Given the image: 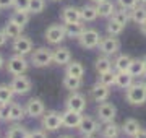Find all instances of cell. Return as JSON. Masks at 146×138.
I'll list each match as a JSON object with an SVG mask.
<instances>
[{
    "label": "cell",
    "mask_w": 146,
    "mask_h": 138,
    "mask_svg": "<svg viewBox=\"0 0 146 138\" xmlns=\"http://www.w3.org/2000/svg\"><path fill=\"white\" fill-rule=\"evenodd\" d=\"M131 60L133 58L130 55H127V54H122L119 57L114 60V67L117 68V72H128V67H130Z\"/></svg>",
    "instance_id": "32"
},
{
    "label": "cell",
    "mask_w": 146,
    "mask_h": 138,
    "mask_svg": "<svg viewBox=\"0 0 146 138\" xmlns=\"http://www.w3.org/2000/svg\"><path fill=\"white\" fill-rule=\"evenodd\" d=\"M13 90L10 85H0V106H7L10 104L13 99Z\"/></svg>",
    "instance_id": "33"
},
{
    "label": "cell",
    "mask_w": 146,
    "mask_h": 138,
    "mask_svg": "<svg viewBox=\"0 0 146 138\" xmlns=\"http://www.w3.org/2000/svg\"><path fill=\"white\" fill-rule=\"evenodd\" d=\"M119 135H120V127L115 122H107L101 128V137L102 138H119Z\"/></svg>",
    "instance_id": "23"
},
{
    "label": "cell",
    "mask_w": 146,
    "mask_h": 138,
    "mask_svg": "<svg viewBox=\"0 0 146 138\" xmlns=\"http://www.w3.org/2000/svg\"><path fill=\"white\" fill-rule=\"evenodd\" d=\"M13 50L15 54H20V55H28V54L33 52V42L31 39L26 36H18L13 39Z\"/></svg>",
    "instance_id": "13"
},
{
    "label": "cell",
    "mask_w": 146,
    "mask_h": 138,
    "mask_svg": "<svg viewBox=\"0 0 146 138\" xmlns=\"http://www.w3.org/2000/svg\"><path fill=\"white\" fill-rule=\"evenodd\" d=\"M60 18H62L63 23H75V21H81V11L76 7H65L62 11H60Z\"/></svg>",
    "instance_id": "17"
},
{
    "label": "cell",
    "mask_w": 146,
    "mask_h": 138,
    "mask_svg": "<svg viewBox=\"0 0 146 138\" xmlns=\"http://www.w3.org/2000/svg\"><path fill=\"white\" fill-rule=\"evenodd\" d=\"M143 64H145V73H146V57L143 58Z\"/></svg>",
    "instance_id": "48"
},
{
    "label": "cell",
    "mask_w": 146,
    "mask_h": 138,
    "mask_svg": "<svg viewBox=\"0 0 146 138\" xmlns=\"http://www.w3.org/2000/svg\"><path fill=\"white\" fill-rule=\"evenodd\" d=\"M46 8V0H29V13H42Z\"/></svg>",
    "instance_id": "37"
},
{
    "label": "cell",
    "mask_w": 146,
    "mask_h": 138,
    "mask_svg": "<svg viewBox=\"0 0 146 138\" xmlns=\"http://www.w3.org/2000/svg\"><path fill=\"white\" fill-rule=\"evenodd\" d=\"M10 21L16 23V25H20V26H26L28 23H29V13L28 11H13L10 16Z\"/></svg>",
    "instance_id": "34"
},
{
    "label": "cell",
    "mask_w": 146,
    "mask_h": 138,
    "mask_svg": "<svg viewBox=\"0 0 146 138\" xmlns=\"http://www.w3.org/2000/svg\"><path fill=\"white\" fill-rule=\"evenodd\" d=\"M65 106H67V109H70V111L81 112V114H83V111L86 109V98H84L81 93H78V91H73L72 94L67 98Z\"/></svg>",
    "instance_id": "11"
},
{
    "label": "cell",
    "mask_w": 146,
    "mask_h": 138,
    "mask_svg": "<svg viewBox=\"0 0 146 138\" xmlns=\"http://www.w3.org/2000/svg\"><path fill=\"white\" fill-rule=\"evenodd\" d=\"M62 127V114L57 111L44 112L42 115V128L46 132H57Z\"/></svg>",
    "instance_id": "4"
},
{
    "label": "cell",
    "mask_w": 146,
    "mask_h": 138,
    "mask_svg": "<svg viewBox=\"0 0 146 138\" xmlns=\"http://www.w3.org/2000/svg\"><path fill=\"white\" fill-rule=\"evenodd\" d=\"M10 86H11V90H13L15 94H26V93L31 91L33 83L26 75L23 73V75H15V78L11 80Z\"/></svg>",
    "instance_id": "8"
},
{
    "label": "cell",
    "mask_w": 146,
    "mask_h": 138,
    "mask_svg": "<svg viewBox=\"0 0 146 138\" xmlns=\"http://www.w3.org/2000/svg\"><path fill=\"white\" fill-rule=\"evenodd\" d=\"M25 117H26V109L18 102L0 106V119L5 122H18V120H23Z\"/></svg>",
    "instance_id": "1"
},
{
    "label": "cell",
    "mask_w": 146,
    "mask_h": 138,
    "mask_svg": "<svg viewBox=\"0 0 146 138\" xmlns=\"http://www.w3.org/2000/svg\"><path fill=\"white\" fill-rule=\"evenodd\" d=\"M3 64H5V60H3V57H2V54H0V68L3 67Z\"/></svg>",
    "instance_id": "46"
},
{
    "label": "cell",
    "mask_w": 146,
    "mask_h": 138,
    "mask_svg": "<svg viewBox=\"0 0 146 138\" xmlns=\"http://www.w3.org/2000/svg\"><path fill=\"white\" fill-rule=\"evenodd\" d=\"M140 2H141V3H145V5H146V0H140Z\"/></svg>",
    "instance_id": "51"
},
{
    "label": "cell",
    "mask_w": 146,
    "mask_h": 138,
    "mask_svg": "<svg viewBox=\"0 0 146 138\" xmlns=\"http://www.w3.org/2000/svg\"><path fill=\"white\" fill-rule=\"evenodd\" d=\"M115 115H117V107L112 104V102H99L98 106V117L102 123H107V122H114Z\"/></svg>",
    "instance_id": "10"
},
{
    "label": "cell",
    "mask_w": 146,
    "mask_h": 138,
    "mask_svg": "<svg viewBox=\"0 0 146 138\" xmlns=\"http://www.w3.org/2000/svg\"><path fill=\"white\" fill-rule=\"evenodd\" d=\"M78 130L83 137H88V135H96V132L99 130V123L94 120L93 117L89 115H83L81 122L78 125Z\"/></svg>",
    "instance_id": "14"
},
{
    "label": "cell",
    "mask_w": 146,
    "mask_h": 138,
    "mask_svg": "<svg viewBox=\"0 0 146 138\" xmlns=\"http://www.w3.org/2000/svg\"><path fill=\"white\" fill-rule=\"evenodd\" d=\"M81 119H83V114H81V112H75V111L67 109V111L62 114V127L78 128Z\"/></svg>",
    "instance_id": "15"
},
{
    "label": "cell",
    "mask_w": 146,
    "mask_h": 138,
    "mask_svg": "<svg viewBox=\"0 0 146 138\" xmlns=\"http://www.w3.org/2000/svg\"><path fill=\"white\" fill-rule=\"evenodd\" d=\"M96 10H98V15L99 16H102V18H110L117 8H115L114 2H110V0H102L99 3H96Z\"/></svg>",
    "instance_id": "19"
},
{
    "label": "cell",
    "mask_w": 146,
    "mask_h": 138,
    "mask_svg": "<svg viewBox=\"0 0 146 138\" xmlns=\"http://www.w3.org/2000/svg\"><path fill=\"white\" fill-rule=\"evenodd\" d=\"M80 11H81V21H94L96 18H98V10H96V7L94 5H84L80 8Z\"/></svg>",
    "instance_id": "28"
},
{
    "label": "cell",
    "mask_w": 146,
    "mask_h": 138,
    "mask_svg": "<svg viewBox=\"0 0 146 138\" xmlns=\"http://www.w3.org/2000/svg\"><path fill=\"white\" fill-rule=\"evenodd\" d=\"M46 41L52 46H58V44L67 39V34H65V28L63 25H50V26L46 29Z\"/></svg>",
    "instance_id": "6"
},
{
    "label": "cell",
    "mask_w": 146,
    "mask_h": 138,
    "mask_svg": "<svg viewBox=\"0 0 146 138\" xmlns=\"http://www.w3.org/2000/svg\"><path fill=\"white\" fill-rule=\"evenodd\" d=\"M84 138H96L94 135H88V137H84Z\"/></svg>",
    "instance_id": "50"
},
{
    "label": "cell",
    "mask_w": 146,
    "mask_h": 138,
    "mask_svg": "<svg viewBox=\"0 0 146 138\" xmlns=\"http://www.w3.org/2000/svg\"><path fill=\"white\" fill-rule=\"evenodd\" d=\"M25 109H26V115L33 117V119L44 115V112H46V106H44L42 99H39V98H31Z\"/></svg>",
    "instance_id": "12"
},
{
    "label": "cell",
    "mask_w": 146,
    "mask_h": 138,
    "mask_svg": "<svg viewBox=\"0 0 146 138\" xmlns=\"http://www.w3.org/2000/svg\"><path fill=\"white\" fill-rule=\"evenodd\" d=\"M29 64L36 68H44L52 64V50L47 47H37L34 52H31Z\"/></svg>",
    "instance_id": "3"
},
{
    "label": "cell",
    "mask_w": 146,
    "mask_h": 138,
    "mask_svg": "<svg viewBox=\"0 0 146 138\" xmlns=\"http://www.w3.org/2000/svg\"><path fill=\"white\" fill-rule=\"evenodd\" d=\"M72 60V52L68 47H57L52 52V62L57 65H67Z\"/></svg>",
    "instance_id": "18"
},
{
    "label": "cell",
    "mask_w": 146,
    "mask_h": 138,
    "mask_svg": "<svg viewBox=\"0 0 146 138\" xmlns=\"http://www.w3.org/2000/svg\"><path fill=\"white\" fill-rule=\"evenodd\" d=\"M60 138H73V137H60Z\"/></svg>",
    "instance_id": "52"
},
{
    "label": "cell",
    "mask_w": 146,
    "mask_h": 138,
    "mask_svg": "<svg viewBox=\"0 0 146 138\" xmlns=\"http://www.w3.org/2000/svg\"><path fill=\"white\" fill-rule=\"evenodd\" d=\"M13 7V0H0V10H5Z\"/></svg>",
    "instance_id": "42"
},
{
    "label": "cell",
    "mask_w": 146,
    "mask_h": 138,
    "mask_svg": "<svg viewBox=\"0 0 146 138\" xmlns=\"http://www.w3.org/2000/svg\"><path fill=\"white\" fill-rule=\"evenodd\" d=\"M94 67H96V72L99 75L106 73V72H110V70H112V60L109 58V55H104V54H102L101 57L96 58V65H94Z\"/></svg>",
    "instance_id": "24"
},
{
    "label": "cell",
    "mask_w": 146,
    "mask_h": 138,
    "mask_svg": "<svg viewBox=\"0 0 146 138\" xmlns=\"http://www.w3.org/2000/svg\"><path fill=\"white\" fill-rule=\"evenodd\" d=\"M29 138H47L46 130H33L29 132Z\"/></svg>",
    "instance_id": "41"
},
{
    "label": "cell",
    "mask_w": 146,
    "mask_h": 138,
    "mask_svg": "<svg viewBox=\"0 0 146 138\" xmlns=\"http://www.w3.org/2000/svg\"><path fill=\"white\" fill-rule=\"evenodd\" d=\"M7 39H8V37L5 36V33H3V29H0V47H2V46H5Z\"/></svg>",
    "instance_id": "43"
},
{
    "label": "cell",
    "mask_w": 146,
    "mask_h": 138,
    "mask_svg": "<svg viewBox=\"0 0 146 138\" xmlns=\"http://www.w3.org/2000/svg\"><path fill=\"white\" fill-rule=\"evenodd\" d=\"M125 99L131 106H143L146 102V86L141 81H133L125 90Z\"/></svg>",
    "instance_id": "2"
},
{
    "label": "cell",
    "mask_w": 146,
    "mask_h": 138,
    "mask_svg": "<svg viewBox=\"0 0 146 138\" xmlns=\"http://www.w3.org/2000/svg\"><path fill=\"white\" fill-rule=\"evenodd\" d=\"M3 33H5L7 37H11V39H15V37L21 36V33H23V26H20V25H16V23L13 21H7V25L3 26Z\"/></svg>",
    "instance_id": "29"
},
{
    "label": "cell",
    "mask_w": 146,
    "mask_h": 138,
    "mask_svg": "<svg viewBox=\"0 0 146 138\" xmlns=\"http://www.w3.org/2000/svg\"><path fill=\"white\" fill-rule=\"evenodd\" d=\"M107 33H109L110 36H119V34H122L123 33V29H125V26H122L120 23H117L115 20H112L110 18L109 23H107Z\"/></svg>",
    "instance_id": "36"
},
{
    "label": "cell",
    "mask_w": 146,
    "mask_h": 138,
    "mask_svg": "<svg viewBox=\"0 0 146 138\" xmlns=\"http://www.w3.org/2000/svg\"><path fill=\"white\" fill-rule=\"evenodd\" d=\"M128 73H130L133 78H138V76H143V75H145L143 58H133V60H131L130 67H128Z\"/></svg>",
    "instance_id": "26"
},
{
    "label": "cell",
    "mask_w": 146,
    "mask_h": 138,
    "mask_svg": "<svg viewBox=\"0 0 146 138\" xmlns=\"http://www.w3.org/2000/svg\"><path fill=\"white\" fill-rule=\"evenodd\" d=\"M91 2H94V3H99V2H102V0H91Z\"/></svg>",
    "instance_id": "49"
},
{
    "label": "cell",
    "mask_w": 146,
    "mask_h": 138,
    "mask_svg": "<svg viewBox=\"0 0 146 138\" xmlns=\"http://www.w3.org/2000/svg\"><path fill=\"white\" fill-rule=\"evenodd\" d=\"M133 138H146V130H145V128H140V130H138V133H136Z\"/></svg>",
    "instance_id": "44"
},
{
    "label": "cell",
    "mask_w": 146,
    "mask_h": 138,
    "mask_svg": "<svg viewBox=\"0 0 146 138\" xmlns=\"http://www.w3.org/2000/svg\"><path fill=\"white\" fill-rule=\"evenodd\" d=\"M89 94H91V98H93V101L96 102H104L109 99V96H110V90H109V86H106L102 85V83H96V85L89 90Z\"/></svg>",
    "instance_id": "16"
},
{
    "label": "cell",
    "mask_w": 146,
    "mask_h": 138,
    "mask_svg": "<svg viewBox=\"0 0 146 138\" xmlns=\"http://www.w3.org/2000/svg\"><path fill=\"white\" fill-rule=\"evenodd\" d=\"M67 75H70V76H75V78H83L84 75V67L81 62H78V60H70L67 64V72H65Z\"/></svg>",
    "instance_id": "22"
},
{
    "label": "cell",
    "mask_w": 146,
    "mask_h": 138,
    "mask_svg": "<svg viewBox=\"0 0 146 138\" xmlns=\"http://www.w3.org/2000/svg\"><path fill=\"white\" fill-rule=\"evenodd\" d=\"M63 28H65V34H67V37H76L78 39L80 36H81V33L86 29L83 25V21H75V23H65L63 25Z\"/></svg>",
    "instance_id": "20"
},
{
    "label": "cell",
    "mask_w": 146,
    "mask_h": 138,
    "mask_svg": "<svg viewBox=\"0 0 146 138\" xmlns=\"http://www.w3.org/2000/svg\"><path fill=\"white\" fill-rule=\"evenodd\" d=\"M112 20H115L117 23H120L122 26H127V23L130 21V11L125 10V8H120V10H115L114 15L110 16Z\"/></svg>",
    "instance_id": "35"
},
{
    "label": "cell",
    "mask_w": 146,
    "mask_h": 138,
    "mask_svg": "<svg viewBox=\"0 0 146 138\" xmlns=\"http://www.w3.org/2000/svg\"><path fill=\"white\" fill-rule=\"evenodd\" d=\"M28 67V60L25 58V55H20V54H15L13 57L8 58V64H7V70H8V73H11L13 76L15 75H23L26 73Z\"/></svg>",
    "instance_id": "5"
},
{
    "label": "cell",
    "mask_w": 146,
    "mask_h": 138,
    "mask_svg": "<svg viewBox=\"0 0 146 138\" xmlns=\"http://www.w3.org/2000/svg\"><path fill=\"white\" fill-rule=\"evenodd\" d=\"M7 138H29V132L23 125H11L7 130Z\"/></svg>",
    "instance_id": "31"
},
{
    "label": "cell",
    "mask_w": 146,
    "mask_h": 138,
    "mask_svg": "<svg viewBox=\"0 0 146 138\" xmlns=\"http://www.w3.org/2000/svg\"><path fill=\"white\" fill-rule=\"evenodd\" d=\"M81 85H83V80L81 78H75V76H70V75L65 73V76H63V88L68 91H78L80 88H81Z\"/></svg>",
    "instance_id": "27"
},
{
    "label": "cell",
    "mask_w": 146,
    "mask_h": 138,
    "mask_svg": "<svg viewBox=\"0 0 146 138\" xmlns=\"http://www.w3.org/2000/svg\"><path fill=\"white\" fill-rule=\"evenodd\" d=\"M140 29H141V33H143V34L146 36V21H145V23H141V25H140Z\"/></svg>",
    "instance_id": "45"
},
{
    "label": "cell",
    "mask_w": 146,
    "mask_h": 138,
    "mask_svg": "<svg viewBox=\"0 0 146 138\" xmlns=\"http://www.w3.org/2000/svg\"><path fill=\"white\" fill-rule=\"evenodd\" d=\"M98 47H99V50L104 55H115L120 50V42L115 36H110L109 34L107 37H101Z\"/></svg>",
    "instance_id": "9"
},
{
    "label": "cell",
    "mask_w": 146,
    "mask_h": 138,
    "mask_svg": "<svg viewBox=\"0 0 146 138\" xmlns=\"http://www.w3.org/2000/svg\"><path fill=\"white\" fill-rule=\"evenodd\" d=\"M15 11H28L29 13V0H13Z\"/></svg>",
    "instance_id": "39"
},
{
    "label": "cell",
    "mask_w": 146,
    "mask_h": 138,
    "mask_svg": "<svg viewBox=\"0 0 146 138\" xmlns=\"http://www.w3.org/2000/svg\"><path fill=\"white\" fill-rule=\"evenodd\" d=\"M101 34L96 29H84L81 33V36L78 37V42L83 49H96L99 46Z\"/></svg>",
    "instance_id": "7"
},
{
    "label": "cell",
    "mask_w": 146,
    "mask_h": 138,
    "mask_svg": "<svg viewBox=\"0 0 146 138\" xmlns=\"http://www.w3.org/2000/svg\"><path fill=\"white\" fill-rule=\"evenodd\" d=\"M122 132L125 133L127 137H135L136 133H138V130L141 128V125H140V122L136 120V119H127L125 122L122 123Z\"/></svg>",
    "instance_id": "21"
},
{
    "label": "cell",
    "mask_w": 146,
    "mask_h": 138,
    "mask_svg": "<svg viewBox=\"0 0 146 138\" xmlns=\"http://www.w3.org/2000/svg\"><path fill=\"white\" fill-rule=\"evenodd\" d=\"M99 83H102V85L106 86H112L115 85V73L110 70V72H106V73H101L99 75Z\"/></svg>",
    "instance_id": "38"
},
{
    "label": "cell",
    "mask_w": 146,
    "mask_h": 138,
    "mask_svg": "<svg viewBox=\"0 0 146 138\" xmlns=\"http://www.w3.org/2000/svg\"><path fill=\"white\" fill-rule=\"evenodd\" d=\"M119 2L120 8H125V10H131V8H135L138 5V2L140 0H117Z\"/></svg>",
    "instance_id": "40"
},
{
    "label": "cell",
    "mask_w": 146,
    "mask_h": 138,
    "mask_svg": "<svg viewBox=\"0 0 146 138\" xmlns=\"http://www.w3.org/2000/svg\"><path fill=\"white\" fill-rule=\"evenodd\" d=\"M133 76H131L128 72H119V73H115V85L122 88V90H127L128 86L133 83Z\"/></svg>",
    "instance_id": "25"
},
{
    "label": "cell",
    "mask_w": 146,
    "mask_h": 138,
    "mask_svg": "<svg viewBox=\"0 0 146 138\" xmlns=\"http://www.w3.org/2000/svg\"><path fill=\"white\" fill-rule=\"evenodd\" d=\"M141 83H143V85H145V86H146V73H145V75H143V80H141Z\"/></svg>",
    "instance_id": "47"
},
{
    "label": "cell",
    "mask_w": 146,
    "mask_h": 138,
    "mask_svg": "<svg viewBox=\"0 0 146 138\" xmlns=\"http://www.w3.org/2000/svg\"><path fill=\"white\" fill-rule=\"evenodd\" d=\"M130 20L136 25H141V23L146 21V7H138L130 10Z\"/></svg>",
    "instance_id": "30"
},
{
    "label": "cell",
    "mask_w": 146,
    "mask_h": 138,
    "mask_svg": "<svg viewBox=\"0 0 146 138\" xmlns=\"http://www.w3.org/2000/svg\"><path fill=\"white\" fill-rule=\"evenodd\" d=\"M52 2H60V0H52Z\"/></svg>",
    "instance_id": "53"
}]
</instances>
